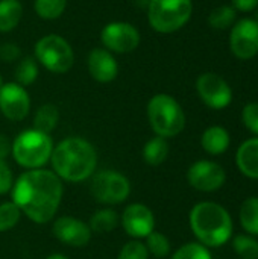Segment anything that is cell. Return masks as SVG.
<instances>
[{
	"instance_id": "6da1fadb",
	"label": "cell",
	"mask_w": 258,
	"mask_h": 259,
	"mask_svg": "<svg viewBox=\"0 0 258 259\" xmlns=\"http://www.w3.org/2000/svg\"><path fill=\"white\" fill-rule=\"evenodd\" d=\"M62 181L46 168L27 170L14 181L11 196L30 222L38 225L49 223L58 212L62 202Z\"/></svg>"
},
{
	"instance_id": "7a4b0ae2",
	"label": "cell",
	"mask_w": 258,
	"mask_h": 259,
	"mask_svg": "<svg viewBox=\"0 0 258 259\" xmlns=\"http://www.w3.org/2000/svg\"><path fill=\"white\" fill-rule=\"evenodd\" d=\"M52 171L65 182H84L97 168V152L94 146L81 138L68 137L53 147L50 156Z\"/></svg>"
},
{
	"instance_id": "3957f363",
	"label": "cell",
	"mask_w": 258,
	"mask_h": 259,
	"mask_svg": "<svg viewBox=\"0 0 258 259\" xmlns=\"http://www.w3.org/2000/svg\"><path fill=\"white\" fill-rule=\"evenodd\" d=\"M190 229L198 243L208 249L222 247L234 235V223L225 206L216 202L196 203L189 215Z\"/></svg>"
},
{
	"instance_id": "277c9868",
	"label": "cell",
	"mask_w": 258,
	"mask_h": 259,
	"mask_svg": "<svg viewBox=\"0 0 258 259\" xmlns=\"http://www.w3.org/2000/svg\"><path fill=\"white\" fill-rule=\"evenodd\" d=\"M148 120L157 137L166 140L179 135L186 127V114L179 102L170 94H155L148 103Z\"/></svg>"
},
{
	"instance_id": "5b68a950",
	"label": "cell",
	"mask_w": 258,
	"mask_h": 259,
	"mask_svg": "<svg viewBox=\"0 0 258 259\" xmlns=\"http://www.w3.org/2000/svg\"><path fill=\"white\" fill-rule=\"evenodd\" d=\"M53 147L55 146L49 134L32 127L15 137L12 141L11 155L20 167L26 170H36L43 168L50 161Z\"/></svg>"
},
{
	"instance_id": "8992f818",
	"label": "cell",
	"mask_w": 258,
	"mask_h": 259,
	"mask_svg": "<svg viewBox=\"0 0 258 259\" xmlns=\"http://www.w3.org/2000/svg\"><path fill=\"white\" fill-rule=\"evenodd\" d=\"M193 14L192 0H149L148 20L158 33H173L184 27Z\"/></svg>"
},
{
	"instance_id": "52a82bcc",
	"label": "cell",
	"mask_w": 258,
	"mask_h": 259,
	"mask_svg": "<svg viewBox=\"0 0 258 259\" xmlns=\"http://www.w3.org/2000/svg\"><path fill=\"white\" fill-rule=\"evenodd\" d=\"M33 58L49 71L64 74L75 64V52L67 39L56 33L40 38L33 49Z\"/></svg>"
},
{
	"instance_id": "ba28073f",
	"label": "cell",
	"mask_w": 258,
	"mask_h": 259,
	"mask_svg": "<svg viewBox=\"0 0 258 259\" xmlns=\"http://www.w3.org/2000/svg\"><path fill=\"white\" fill-rule=\"evenodd\" d=\"M90 193L102 205H120L131 194V182L120 171L100 170L91 176Z\"/></svg>"
},
{
	"instance_id": "9c48e42d",
	"label": "cell",
	"mask_w": 258,
	"mask_h": 259,
	"mask_svg": "<svg viewBox=\"0 0 258 259\" xmlns=\"http://www.w3.org/2000/svg\"><path fill=\"white\" fill-rule=\"evenodd\" d=\"M196 91L199 99L211 109L220 111L231 105L233 90L230 83L219 74L207 71L196 80Z\"/></svg>"
},
{
	"instance_id": "30bf717a",
	"label": "cell",
	"mask_w": 258,
	"mask_h": 259,
	"mask_svg": "<svg viewBox=\"0 0 258 259\" xmlns=\"http://www.w3.org/2000/svg\"><path fill=\"white\" fill-rule=\"evenodd\" d=\"M187 182L201 193H214L227 182L225 168L210 159H199L187 170Z\"/></svg>"
},
{
	"instance_id": "8fae6325",
	"label": "cell",
	"mask_w": 258,
	"mask_h": 259,
	"mask_svg": "<svg viewBox=\"0 0 258 259\" xmlns=\"http://www.w3.org/2000/svg\"><path fill=\"white\" fill-rule=\"evenodd\" d=\"M100 41L111 53H129L138 47L140 32L128 21H111L102 29Z\"/></svg>"
},
{
	"instance_id": "7c38bea8",
	"label": "cell",
	"mask_w": 258,
	"mask_h": 259,
	"mask_svg": "<svg viewBox=\"0 0 258 259\" xmlns=\"http://www.w3.org/2000/svg\"><path fill=\"white\" fill-rule=\"evenodd\" d=\"M230 47L236 58L242 61L258 55V20L242 18L234 23L230 33Z\"/></svg>"
},
{
	"instance_id": "4fadbf2b",
	"label": "cell",
	"mask_w": 258,
	"mask_h": 259,
	"mask_svg": "<svg viewBox=\"0 0 258 259\" xmlns=\"http://www.w3.org/2000/svg\"><path fill=\"white\" fill-rule=\"evenodd\" d=\"M120 225L132 240H143L155 231V215L149 206L131 203L122 212Z\"/></svg>"
},
{
	"instance_id": "5bb4252c",
	"label": "cell",
	"mask_w": 258,
	"mask_h": 259,
	"mask_svg": "<svg viewBox=\"0 0 258 259\" xmlns=\"http://www.w3.org/2000/svg\"><path fill=\"white\" fill-rule=\"evenodd\" d=\"M30 111V97L24 87L6 82L0 88V112L11 121H21Z\"/></svg>"
},
{
	"instance_id": "9a60e30c",
	"label": "cell",
	"mask_w": 258,
	"mask_h": 259,
	"mask_svg": "<svg viewBox=\"0 0 258 259\" xmlns=\"http://www.w3.org/2000/svg\"><path fill=\"white\" fill-rule=\"evenodd\" d=\"M52 232H53V237L59 243L70 246V247H78V249L87 246L93 235L88 223L82 222L81 219L70 217V215L56 219L53 222Z\"/></svg>"
},
{
	"instance_id": "2e32d148",
	"label": "cell",
	"mask_w": 258,
	"mask_h": 259,
	"mask_svg": "<svg viewBox=\"0 0 258 259\" xmlns=\"http://www.w3.org/2000/svg\"><path fill=\"white\" fill-rule=\"evenodd\" d=\"M87 67L91 77L100 83L113 82L119 74V64L111 52L102 47H96L88 53Z\"/></svg>"
},
{
	"instance_id": "e0dca14e",
	"label": "cell",
	"mask_w": 258,
	"mask_h": 259,
	"mask_svg": "<svg viewBox=\"0 0 258 259\" xmlns=\"http://www.w3.org/2000/svg\"><path fill=\"white\" fill-rule=\"evenodd\" d=\"M236 165L245 178L258 181V137L240 144L236 152Z\"/></svg>"
},
{
	"instance_id": "ac0fdd59",
	"label": "cell",
	"mask_w": 258,
	"mask_h": 259,
	"mask_svg": "<svg viewBox=\"0 0 258 259\" xmlns=\"http://www.w3.org/2000/svg\"><path fill=\"white\" fill-rule=\"evenodd\" d=\"M230 144H231V137L224 126L214 124L202 132L201 146L211 156L224 155L230 149Z\"/></svg>"
},
{
	"instance_id": "d6986e66",
	"label": "cell",
	"mask_w": 258,
	"mask_h": 259,
	"mask_svg": "<svg viewBox=\"0 0 258 259\" xmlns=\"http://www.w3.org/2000/svg\"><path fill=\"white\" fill-rule=\"evenodd\" d=\"M169 152H170V146L169 141L163 137H154L151 138L144 146H143V161L148 165L152 167H158L161 164L166 162V159L169 158Z\"/></svg>"
},
{
	"instance_id": "ffe728a7",
	"label": "cell",
	"mask_w": 258,
	"mask_h": 259,
	"mask_svg": "<svg viewBox=\"0 0 258 259\" xmlns=\"http://www.w3.org/2000/svg\"><path fill=\"white\" fill-rule=\"evenodd\" d=\"M239 220L245 234L258 237V196L248 197L242 202Z\"/></svg>"
},
{
	"instance_id": "44dd1931",
	"label": "cell",
	"mask_w": 258,
	"mask_h": 259,
	"mask_svg": "<svg viewBox=\"0 0 258 259\" xmlns=\"http://www.w3.org/2000/svg\"><path fill=\"white\" fill-rule=\"evenodd\" d=\"M23 17L20 0H0V32L14 30Z\"/></svg>"
},
{
	"instance_id": "7402d4cb",
	"label": "cell",
	"mask_w": 258,
	"mask_h": 259,
	"mask_svg": "<svg viewBox=\"0 0 258 259\" xmlns=\"http://www.w3.org/2000/svg\"><path fill=\"white\" fill-rule=\"evenodd\" d=\"M119 225H120V217L111 208H103L96 211L88 222V226L93 234H108L114 231Z\"/></svg>"
},
{
	"instance_id": "603a6c76",
	"label": "cell",
	"mask_w": 258,
	"mask_h": 259,
	"mask_svg": "<svg viewBox=\"0 0 258 259\" xmlns=\"http://www.w3.org/2000/svg\"><path fill=\"white\" fill-rule=\"evenodd\" d=\"M59 121V109L53 103H44L41 105L35 115H33V129L49 134L58 126Z\"/></svg>"
},
{
	"instance_id": "cb8c5ba5",
	"label": "cell",
	"mask_w": 258,
	"mask_h": 259,
	"mask_svg": "<svg viewBox=\"0 0 258 259\" xmlns=\"http://www.w3.org/2000/svg\"><path fill=\"white\" fill-rule=\"evenodd\" d=\"M237 18V11L233 5H222L213 9L208 15V23L211 27L224 30L228 27H233Z\"/></svg>"
},
{
	"instance_id": "d4e9b609",
	"label": "cell",
	"mask_w": 258,
	"mask_h": 259,
	"mask_svg": "<svg viewBox=\"0 0 258 259\" xmlns=\"http://www.w3.org/2000/svg\"><path fill=\"white\" fill-rule=\"evenodd\" d=\"M233 250L240 259H258V240L249 234L233 237Z\"/></svg>"
},
{
	"instance_id": "484cf974",
	"label": "cell",
	"mask_w": 258,
	"mask_h": 259,
	"mask_svg": "<svg viewBox=\"0 0 258 259\" xmlns=\"http://www.w3.org/2000/svg\"><path fill=\"white\" fill-rule=\"evenodd\" d=\"M15 82L21 87H29L32 85L36 77H38V64H36V59L32 58V56H27V58H23L17 67H15Z\"/></svg>"
},
{
	"instance_id": "4316f807",
	"label": "cell",
	"mask_w": 258,
	"mask_h": 259,
	"mask_svg": "<svg viewBox=\"0 0 258 259\" xmlns=\"http://www.w3.org/2000/svg\"><path fill=\"white\" fill-rule=\"evenodd\" d=\"M146 249L149 252V255L155 256L158 259L167 258L172 252V246H170V241L169 238L163 234V232H158V231H154L151 232L146 238Z\"/></svg>"
},
{
	"instance_id": "83f0119b",
	"label": "cell",
	"mask_w": 258,
	"mask_h": 259,
	"mask_svg": "<svg viewBox=\"0 0 258 259\" xmlns=\"http://www.w3.org/2000/svg\"><path fill=\"white\" fill-rule=\"evenodd\" d=\"M67 6V0H33V9L43 20L59 18Z\"/></svg>"
},
{
	"instance_id": "f1b7e54d",
	"label": "cell",
	"mask_w": 258,
	"mask_h": 259,
	"mask_svg": "<svg viewBox=\"0 0 258 259\" xmlns=\"http://www.w3.org/2000/svg\"><path fill=\"white\" fill-rule=\"evenodd\" d=\"M170 259H213V255L208 247L198 241L186 243L178 247Z\"/></svg>"
},
{
	"instance_id": "f546056e",
	"label": "cell",
	"mask_w": 258,
	"mask_h": 259,
	"mask_svg": "<svg viewBox=\"0 0 258 259\" xmlns=\"http://www.w3.org/2000/svg\"><path fill=\"white\" fill-rule=\"evenodd\" d=\"M21 219V211L18 206L11 202L0 203V232H8L14 229Z\"/></svg>"
},
{
	"instance_id": "4dcf8cb0",
	"label": "cell",
	"mask_w": 258,
	"mask_h": 259,
	"mask_svg": "<svg viewBox=\"0 0 258 259\" xmlns=\"http://www.w3.org/2000/svg\"><path fill=\"white\" fill-rule=\"evenodd\" d=\"M117 259H149V252L144 243L140 240H132L120 249Z\"/></svg>"
},
{
	"instance_id": "1f68e13d",
	"label": "cell",
	"mask_w": 258,
	"mask_h": 259,
	"mask_svg": "<svg viewBox=\"0 0 258 259\" xmlns=\"http://www.w3.org/2000/svg\"><path fill=\"white\" fill-rule=\"evenodd\" d=\"M242 121L249 132L258 137V102H249L243 106Z\"/></svg>"
},
{
	"instance_id": "d6a6232c",
	"label": "cell",
	"mask_w": 258,
	"mask_h": 259,
	"mask_svg": "<svg viewBox=\"0 0 258 259\" xmlns=\"http://www.w3.org/2000/svg\"><path fill=\"white\" fill-rule=\"evenodd\" d=\"M14 185V176L6 159L0 158V194L11 193Z\"/></svg>"
},
{
	"instance_id": "836d02e7",
	"label": "cell",
	"mask_w": 258,
	"mask_h": 259,
	"mask_svg": "<svg viewBox=\"0 0 258 259\" xmlns=\"http://www.w3.org/2000/svg\"><path fill=\"white\" fill-rule=\"evenodd\" d=\"M20 56H21V50L15 42H5L0 47V58L5 62H14L20 59Z\"/></svg>"
},
{
	"instance_id": "e575fe53",
	"label": "cell",
	"mask_w": 258,
	"mask_h": 259,
	"mask_svg": "<svg viewBox=\"0 0 258 259\" xmlns=\"http://www.w3.org/2000/svg\"><path fill=\"white\" fill-rule=\"evenodd\" d=\"M233 6L239 12H251L258 6V0H233Z\"/></svg>"
},
{
	"instance_id": "d590c367",
	"label": "cell",
	"mask_w": 258,
	"mask_h": 259,
	"mask_svg": "<svg viewBox=\"0 0 258 259\" xmlns=\"http://www.w3.org/2000/svg\"><path fill=\"white\" fill-rule=\"evenodd\" d=\"M11 149H12V141L5 134H0V158L6 159V156L11 155Z\"/></svg>"
},
{
	"instance_id": "8d00e7d4",
	"label": "cell",
	"mask_w": 258,
	"mask_h": 259,
	"mask_svg": "<svg viewBox=\"0 0 258 259\" xmlns=\"http://www.w3.org/2000/svg\"><path fill=\"white\" fill-rule=\"evenodd\" d=\"M46 259H68L65 255H62V253H52V255H49Z\"/></svg>"
},
{
	"instance_id": "74e56055",
	"label": "cell",
	"mask_w": 258,
	"mask_h": 259,
	"mask_svg": "<svg viewBox=\"0 0 258 259\" xmlns=\"http://www.w3.org/2000/svg\"><path fill=\"white\" fill-rule=\"evenodd\" d=\"M3 83H5V82H3V77L0 76V88H2V85H3Z\"/></svg>"
},
{
	"instance_id": "f35d334b",
	"label": "cell",
	"mask_w": 258,
	"mask_h": 259,
	"mask_svg": "<svg viewBox=\"0 0 258 259\" xmlns=\"http://www.w3.org/2000/svg\"><path fill=\"white\" fill-rule=\"evenodd\" d=\"M135 2H140V3H144V2H149V0H135Z\"/></svg>"
}]
</instances>
